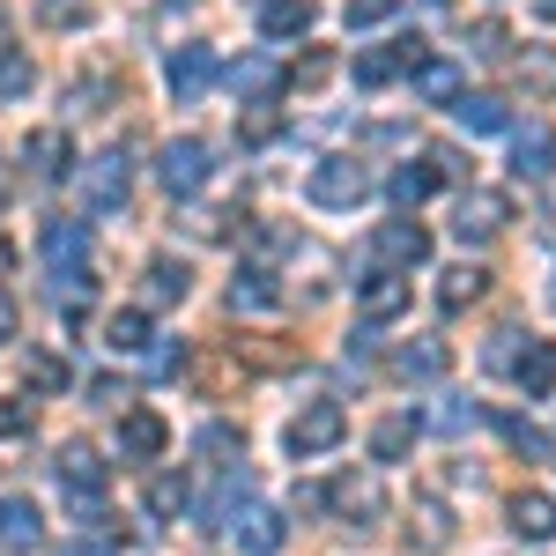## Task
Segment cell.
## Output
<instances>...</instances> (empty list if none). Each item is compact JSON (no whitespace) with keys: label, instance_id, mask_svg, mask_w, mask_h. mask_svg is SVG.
<instances>
[{"label":"cell","instance_id":"cell-18","mask_svg":"<svg viewBox=\"0 0 556 556\" xmlns=\"http://www.w3.org/2000/svg\"><path fill=\"white\" fill-rule=\"evenodd\" d=\"M519 386H527V393H534V401H549L556 393V342H534V349H519Z\"/></svg>","mask_w":556,"mask_h":556},{"label":"cell","instance_id":"cell-17","mask_svg":"<svg viewBox=\"0 0 556 556\" xmlns=\"http://www.w3.org/2000/svg\"><path fill=\"white\" fill-rule=\"evenodd\" d=\"M356 304H364V319H401V312H408V282H401V275H371V282L356 290Z\"/></svg>","mask_w":556,"mask_h":556},{"label":"cell","instance_id":"cell-14","mask_svg":"<svg viewBox=\"0 0 556 556\" xmlns=\"http://www.w3.org/2000/svg\"><path fill=\"white\" fill-rule=\"evenodd\" d=\"M513 172L519 178H549L556 172V134L549 127H513Z\"/></svg>","mask_w":556,"mask_h":556},{"label":"cell","instance_id":"cell-19","mask_svg":"<svg viewBox=\"0 0 556 556\" xmlns=\"http://www.w3.org/2000/svg\"><path fill=\"white\" fill-rule=\"evenodd\" d=\"M386 193H393V208H424L430 193H438V164H401V172L386 178Z\"/></svg>","mask_w":556,"mask_h":556},{"label":"cell","instance_id":"cell-2","mask_svg":"<svg viewBox=\"0 0 556 556\" xmlns=\"http://www.w3.org/2000/svg\"><path fill=\"white\" fill-rule=\"evenodd\" d=\"M304 193H312V208H356V201L371 193V172H364L356 156H327V164H312Z\"/></svg>","mask_w":556,"mask_h":556},{"label":"cell","instance_id":"cell-27","mask_svg":"<svg viewBox=\"0 0 556 556\" xmlns=\"http://www.w3.org/2000/svg\"><path fill=\"white\" fill-rule=\"evenodd\" d=\"M104 349H112V356H141V349H149V319H141V312H112V319H104Z\"/></svg>","mask_w":556,"mask_h":556},{"label":"cell","instance_id":"cell-5","mask_svg":"<svg viewBox=\"0 0 556 556\" xmlns=\"http://www.w3.org/2000/svg\"><path fill=\"white\" fill-rule=\"evenodd\" d=\"M127 186H134V164L119 156V149H104V156H89V164H83L89 208H119V201H127Z\"/></svg>","mask_w":556,"mask_h":556},{"label":"cell","instance_id":"cell-34","mask_svg":"<svg viewBox=\"0 0 556 556\" xmlns=\"http://www.w3.org/2000/svg\"><path fill=\"white\" fill-rule=\"evenodd\" d=\"M38 15L52 23V30H83V23H89V0H38Z\"/></svg>","mask_w":556,"mask_h":556},{"label":"cell","instance_id":"cell-42","mask_svg":"<svg viewBox=\"0 0 556 556\" xmlns=\"http://www.w3.org/2000/svg\"><path fill=\"white\" fill-rule=\"evenodd\" d=\"M15 334V304H8V290H0V342Z\"/></svg>","mask_w":556,"mask_h":556},{"label":"cell","instance_id":"cell-3","mask_svg":"<svg viewBox=\"0 0 556 556\" xmlns=\"http://www.w3.org/2000/svg\"><path fill=\"white\" fill-rule=\"evenodd\" d=\"M371 260H379V275L424 267V260H430V230H424V223H408V215H401V223H379V230H371Z\"/></svg>","mask_w":556,"mask_h":556},{"label":"cell","instance_id":"cell-32","mask_svg":"<svg viewBox=\"0 0 556 556\" xmlns=\"http://www.w3.org/2000/svg\"><path fill=\"white\" fill-rule=\"evenodd\" d=\"M149 513L156 519L186 513V475H156V482H149Z\"/></svg>","mask_w":556,"mask_h":556},{"label":"cell","instance_id":"cell-38","mask_svg":"<svg viewBox=\"0 0 556 556\" xmlns=\"http://www.w3.org/2000/svg\"><path fill=\"white\" fill-rule=\"evenodd\" d=\"M327 75H334V60H327V52H304V60H298V89H319Z\"/></svg>","mask_w":556,"mask_h":556},{"label":"cell","instance_id":"cell-29","mask_svg":"<svg viewBox=\"0 0 556 556\" xmlns=\"http://www.w3.org/2000/svg\"><path fill=\"white\" fill-rule=\"evenodd\" d=\"M23 156H30V164H38V172H67V164H75V149H67V134H30V141H23Z\"/></svg>","mask_w":556,"mask_h":556},{"label":"cell","instance_id":"cell-43","mask_svg":"<svg viewBox=\"0 0 556 556\" xmlns=\"http://www.w3.org/2000/svg\"><path fill=\"white\" fill-rule=\"evenodd\" d=\"M67 556H112V549H104V542H75Z\"/></svg>","mask_w":556,"mask_h":556},{"label":"cell","instance_id":"cell-10","mask_svg":"<svg viewBox=\"0 0 556 556\" xmlns=\"http://www.w3.org/2000/svg\"><path fill=\"white\" fill-rule=\"evenodd\" d=\"M164 445H172V424H164L156 408H127V416H119V453H127V460H156Z\"/></svg>","mask_w":556,"mask_h":556},{"label":"cell","instance_id":"cell-40","mask_svg":"<svg viewBox=\"0 0 556 556\" xmlns=\"http://www.w3.org/2000/svg\"><path fill=\"white\" fill-rule=\"evenodd\" d=\"M475 52H490V60H497V52H505V23H482V30H475Z\"/></svg>","mask_w":556,"mask_h":556},{"label":"cell","instance_id":"cell-1","mask_svg":"<svg viewBox=\"0 0 556 556\" xmlns=\"http://www.w3.org/2000/svg\"><path fill=\"white\" fill-rule=\"evenodd\" d=\"M342 438H349V408H342V401H312V408H298V416H290V430H282V445H290L298 460L334 453Z\"/></svg>","mask_w":556,"mask_h":556},{"label":"cell","instance_id":"cell-15","mask_svg":"<svg viewBox=\"0 0 556 556\" xmlns=\"http://www.w3.org/2000/svg\"><path fill=\"white\" fill-rule=\"evenodd\" d=\"M23 379H30V393H67L75 386V364L52 356V349H23Z\"/></svg>","mask_w":556,"mask_h":556},{"label":"cell","instance_id":"cell-35","mask_svg":"<svg viewBox=\"0 0 556 556\" xmlns=\"http://www.w3.org/2000/svg\"><path fill=\"white\" fill-rule=\"evenodd\" d=\"M505 438H513L527 460H549V453H556V445H549V430H534V424H505Z\"/></svg>","mask_w":556,"mask_h":556},{"label":"cell","instance_id":"cell-36","mask_svg":"<svg viewBox=\"0 0 556 556\" xmlns=\"http://www.w3.org/2000/svg\"><path fill=\"white\" fill-rule=\"evenodd\" d=\"M519 83L527 89H556V52H527V60H519Z\"/></svg>","mask_w":556,"mask_h":556},{"label":"cell","instance_id":"cell-4","mask_svg":"<svg viewBox=\"0 0 556 556\" xmlns=\"http://www.w3.org/2000/svg\"><path fill=\"white\" fill-rule=\"evenodd\" d=\"M52 475H60V490L75 497V505H97L104 497V460H97V445H60V460H52Z\"/></svg>","mask_w":556,"mask_h":556},{"label":"cell","instance_id":"cell-13","mask_svg":"<svg viewBox=\"0 0 556 556\" xmlns=\"http://www.w3.org/2000/svg\"><path fill=\"white\" fill-rule=\"evenodd\" d=\"M445 371H453V349H445V342H430V334H424V342H408V349H393V379H408V386H416V379H445Z\"/></svg>","mask_w":556,"mask_h":556},{"label":"cell","instance_id":"cell-25","mask_svg":"<svg viewBox=\"0 0 556 556\" xmlns=\"http://www.w3.org/2000/svg\"><path fill=\"white\" fill-rule=\"evenodd\" d=\"M416 97H430V104H460V97H468V89H460V67L424 60V67H416Z\"/></svg>","mask_w":556,"mask_h":556},{"label":"cell","instance_id":"cell-44","mask_svg":"<svg viewBox=\"0 0 556 556\" xmlns=\"http://www.w3.org/2000/svg\"><path fill=\"white\" fill-rule=\"evenodd\" d=\"M534 15H542V23H556V0H534Z\"/></svg>","mask_w":556,"mask_h":556},{"label":"cell","instance_id":"cell-6","mask_svg":"<svg viewBox=\"0 0 556 556\" xmlns=\"http://www.w3.org/2000/svg\"><path fill=\"white\" fill-rule=\"evenodd\" d=\"M38 253H45V275H89V230L83 223H45Z\"/></svg>","mask_w":556,"mask_h":556},{"label":"cell","instance_id":"cell-23","mask_svg":"<svg viewBox=\"0 0 556 556\" xmlns=\"http://www.w3.org/2000/svg\"><path fill=\"white\" fill-rule=\"evenodd\" d=\"M482 290H490V275H482V267H445V275H438V304H445V312H468Z\"/></svg>","mask_w":556,"mask_h":556},{"label":"cell","instance_id":"cell-41","mask_svg":"<svg viewBox=\"0 0 556 556\" xmlns=\"http://www.w3.org/2000/svg\"><path fill=\"white\" fill-rule=\"evenodd\" d=\"M0 430H8V438H23V430H30V408H23V401H15V408H0Z\"/></svg>","mask_w":556,"mask_h":556},{"label":"cell","instance_id":"cell-46","mask_svg":"<svg viewBox=\"0 0 556 556\" xmlns=\"http://www.w3.org/2000/svg\"><path fill=\"white\" fill-rule=\"evenodd\" d=\"M549 304H556V275H549Z\"/></svg>","mask_w":556,"mask_h":556},{"label":"cell","instance_id":"cell-37","mask_svg":"<svg viewBox=\"0 0 556 556\" xmlns=\"http://www.w3.org/2000/svg\"><path fill=\"white\" fill-rule=\"evenodd\" d=\"M23 89H30V60L8 52V60H0V97H23Z\"/></svg>","mask_w":556,"mask_h":556},{"label":"cell","instance_id":"cell-31","mask_svg":"<svg viewBox=\"0 0 556 556\" xmlns=\"http://www.w3.org/2000/svg\"><path fill=\"white\" fill-rule=\"evenodd\" d=\"M327 505L364 513V527H371V513H379V490H371V482H334V490H327Z\"/></svg>","mask_w":556,"mask_h":556},{"label":"cell","instance_id":"cell-26","mask_svg":"<svg viewBox=\"0 0 556 556\" xmlns=\"http://www.w3.org/2000/svg\"><path fill=\"white\" fill-rule=\"evenodd\" d=\"M186 290H193L186 260H149V304H186Z\"/></svg>","mask_w":556,"mask_h":556},{"label":"cell","instance_id":"cell-16","mask_svg":"<svg viewBox=\"0 0 556 556\" xmlns=\"http://www.w3.org/2000/svg\"><path fill=\"white\" fill-rule=\"evenodd\" d=\"M282 290H275V275L267 267H238V282H230V312H275Z\"/></svg>","mask_w":556,"mask_h":556},{"label":"cell","instance_id":"cell-30","mask_svg":"<svg viewBox=\"0 0 556 556\" xmlns=\"http://www.w3.org/2000/svg\"><path fill=\"white\" fill-rule=\"evenodd\" d=\"M275 134H282V112H275V104H245V119H238V141H245V149H267Z\"/></svg>","mask_w":556,"mask_h":556},{"label":"cell","instance_id":"cell-24","mask_svg":"<svg viewBox=\"0 0 556 556\" xmlns=\"http://www.w3.org/2000/svg\"><path fill=\"white\" fill-rule=\"evenodd\" d=\"M513 527H519V534H534V542H549V534H556V497H542V490L513 497Z\"/></svg>","mask_w":556,"mask_h":556},{"label":"cell","instance_id":"cell-33","mask_svg":"<svg viewBox=\"0 0 556 556\" xmlns=\"http://www.w3.org/2000/svg\"><path fill=\"white\" fill-rule=\"evenodd\" d=\"M342 15H349V30H371V23H393L401 15V0H349Z\"/></svg>","mask_w":556,"mask_h":556},{"label":"cell","instance_id":"cell-12","mask_svg":"<svg viewBox=\"0 0 556 556\" xmlns=\"http://www.w3.org/2000/svg\"><path fill=\"white\" fill-rule=\"evenodd\" d=\"M38 542H45L38 505H30V497H0V549H8V556H30Z\"/></svg>","mask_w":556,"mask_h":556},{"label":"cell","instance_id":"cell-9","mask_svg":"<svg viewBox=\"0 0 556 556\" xmlns=\"http://www.w3.org/2000/svg\"><path fill=\"white\" fill-rule=\"evenodd\" d=\"M156 178H164L172 193H201V186H208V141H193V134L172 141V149H164V164H156Z\"/></svg>","mask_w":556,"mask_h":556},{"label":"cell","instance_id":"cell-7","mask_svg":"<svg viewBox=\"0 0 556 556\" xmlns=\"http://www.w3.org/2000/svg\"><path fill=\"white\" fill-rule=\"evenodd\" d=\"M164 83H172L178 104H201V89L215 83V52L208 45H178L172 60H164Z\"/></svg>","mask_w":556,"mask_h":556},{"label":"cell","instance_id":"cell-20","mask_svg":"<svg viewBox=\"0 0 556 556\" xmlns=\"http://www.w3.org/2000/svg\"><path fill=\"white\" fill-rule=\"evenodd\" d=\"M275 83H282V75H275V60H267V52H253V60H238V67H230V89H238L245 104H267Z\"/></svg>","mask_w":556,"mask_h":556},{"label":"cell","instance_id":"cell-39","mask_svg":"<svg viewBox=\"0 0 556 556\" xmlns=\"http://www.w3.org/2000/svg\"><path fill=\"white\" fill-rule=\"evenodd\" d=\"M201 453H238V430H230V424H208V430H201Z\"/></svg>","mask_w":556,"mask_h":556},{"label":"cell","instance_id":"cell-11","mask_svg":"<svg viewBox=\"0 0 556 556\" xmlns=\"http://www.w3.org/2000/svg\"><path fill=\"white\" fill-rule=\"evenodd\" d=\"M230 542H238L245 556H275V549H282V513H267V505L230 513Z\"/></svg>","mask_w":556,"mask_h":556},{"label":"cell","instance_id":"cell-22","mask_svg":"<svg viewBox=\"0 0 556 556\" xmlns=\"http://www.w3.org/2000/svg\"><path fill=\"white\" fill-rule=\"evenodd\" d=\"M453 119H460L468 134H505V127H513L505 97H460V104H453Z\"/></svg>","mask_w":556,"mask_h":556},{"label":"cell","instance_id":"cell-45","mask_svg":"<svg viewBox=\"0 0 556 556\" xmlns=\"http://www.w3.org/2000/svg\"><path fill=\"white\" fill-rule=\"evenodd\" d=\"M0 60H8V23H0Z\"/></svg>","mask_w":556,"mask_h":556},{"label":"cell","instance_id":"cell-8","mask_svg":"<svg viewBox=\"0 0 556 556\" xmlns=\"http://www.w3.org/2000/svg\"><path fill=\"white\" fill-rule=\"evenodd\" d=\"M513 223V208H505V193H460V208H453V238H468V245H482V238H497Z\"/></svg>","mask_w":556,"mask_h":556},{"label":"cell","instance_id":"cell-21","mask_svg":"<svg viewBox=\"0 0 556 556\" xmlns=\"http://www.w3.org/2000/svg\"><path fill=\"white\" fill-rule=\"evenodd\" d=\"M260 30H267L275 45L304 38V30H312V0H267V8H260Z\"/></svg>","mask_w":556,"mask_h":556},{"label":"cell","instance_id":"cell-28","mask_svg":"<svg viewBox=\"0 0 556 556\" xmlns=\"http://www.w3.org/2000/svg\"><path fill=\"white\" fill-rule=\"evenodd\" d=\"M408 445H416V416H386L371 430V460H408Z\"/></svg>","mask_w":556,"mask_h":556}]
</instances>
